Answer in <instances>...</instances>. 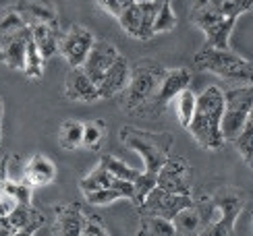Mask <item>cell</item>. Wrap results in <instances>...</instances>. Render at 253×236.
<instances>
[{
    "mask_svg": "<svg viewBox=\"0 0 253 236\" xmlns=\"http://www.w3.org/2000/svg\"><path fill=\"white\" fill-rule=\"evenodd\" d=\"M222 114H224V91L210 85L197 95L195 112L189 122L187 131L195 139V143L208 149V152H218L222 149L224 135H222Z\"/></svg>",
    "mask_w": 253,
    "mask_h": 236,
    "instance_id": "cell-1",
    "label": "cell"
},
{
    "mask_svg": "<svg viewBox=\"0 0 253 236\" xmlns=\"http://www.w3.org/2000/svg\"><path fill=\"white\" fill-rule=\"evenodd\" d=\"M121 143L126 149H133L135 154H139L143 159V176L156 182L158 170L162 168V164L168 159V156L172 154L174 137L170 133H152V131H141L135 126H123L119 133Z\"/></svg>",
    "mask_w": 253,
    "mask_h": 236,
    "instance_id": "cell-2",
    "label": "cell"
},
{
    "mask_svg": "<svg viewBox=\"0 0 253 236\" xmlns=\"http://www.w3.org/2000/svg\"><path fill=\"white\" fill-rule=\"evenodd\" d=\"M162 75H164V67L158 60H152V58L137 60L135 67H131L129 85L121 93L123 110L126 114H141V110H147V108L152 110Z\"/></svg>",
    "mask_w": 253,
    "mask_h": 236,
    "instance_id": "cell-3",
    "label": "cell"
},
{
    "mask_svg": "<svg viewBox=\"0 0 253 236\" xmlns=\"http://www.w3.org/2000/svg\"><path fill=\"white\" fill-rule=\"evenodd\" d=\"M195 67L228 83L253 85V64L230 48H214L206 44L195 54Z\"/></svg>",
    "mask_w": 253,
    "mask_h": 236,
    "instance_id": "cell-4",
    "label": "cell"
},
{
    "mask_svg": "<svg viewBox=\"0 0 253 236\" xmlns=\"http://www.w3.org/2000/svg\"><path fill=\"white\" fill-rule=\"evenodd\" d=\"M214 201V220L199 232L202 236H233L237 218L243 211V191L224 189L212 197Z\"/></svg>",
    "mask_w": 253,
    "mask_h": 236,
    "instance_id": "cell-5",
    "label": "cell"
},
{
    "mask_svg": "<svg viewBox=\"0 0 253 236\" xmlns=\"http://www.w3.org/2000/svg\"><path fill=\"white\" fill-rule=\"evenodd\" d=\"M253 108V85H237L224 91V114H222V135L224 141L233 143L243 131Z\"/></svg>",
    "mask_w": 253,
    "mask_h": 236,
    "instance_id": "cell-6",
    "label": "cell"
},
{
    "mask_svg": "<svg viewBox=\"0 0 253 236\" xmlns=\"http://www.w3.org/2000/svg\"><path fill=\"white\" fill-rule=\"evenodd\" d=\"M191 23L195 27H199L206 36V44L208 46H214V48H228V41H230V34L235 29L237 19L235 17H226V15H220L218 10L210 8L206 4H199L193 2L191 6Z\"/></svg>",
    "mask_w": 253,
    "mask_h": 236,
    "instance_id": "cell-7",
    "label": "cell"
},
{
    "mask_svg": "<svg viewBox=\"0 0 253 236\" xmlns=\"http://www.w3.org/2000/svg\"><path fill=\"white\" fill-rule=\"evenodd\" d=\"M158 10L156 0H141L135 2L123 10V15L119 17V23L126 36H131L133 39L147 41L154 38V17Z\"/></svg>",
    "mask_w": 253,
    "mask_h": 236,
    "instance_id": "cell-8",
    "label": "cell"
},
{
    "mask_svg": "<svg viewBox=\"0 0 253 236\" xmlns=\"http://www.w3.org/2000/svg\"><path fill=\"white\" fill-rule=\"evenodd\" d=\"M193 201L195 199L185 193H168L160 187H154L137 209H139V216H162L166 220H172L181 209L193 205Z\"/></svg>",
    "mask_w": 253,
    "mask_h": 236,
    "instance_id": "cell-9",
    "label": "cell"
},
{
    "mask_svg": "<svg viewBox=\"0 0 253 236\" xmlns=\"http://www.w3.org/2000/svg\"><path fill=\"white\" fill-rule=\"evenodd\" d=\"M156 187H160L168 193H185L191 195V166L183 156L170 154L168 159L158 170Z\"/></svg>",
    "mask_w": 253,
    "mask_h": 236,
    "instance_id": "cell-10",
    "label": "cell"
},
{
    "mask_svg": "<svg viewBox=\"0 0 253 236\" xmlns=\"http://www.w3.org/2000/svg\"><path fill=\"white\" fill-rule=\"evenodd\" d=\"M93 34L83 27V25H71L65 36H60L58 39V54L65 58L71 67H81L85 62L89 50L93 46Z\"/></svg>",
    "mask_w": 253,
    "mask_h": 236,
    "instance_id": "cell-11",
    "label": "cell"
},
{
    "mask_svg": "<svg viewBox=\"0 0 253 236\" xmlns=\"http://www.w3.org/2000/svg\"><path fill=\"white\" fill-rule=\"evenodd\" d=\"M191 79L193 75L185 67H176V69H164V75L160 79V87H158L156 100L152 104V112L154 116H160L162 110L170 104L181 91L191 87Z\"/></svg>",
    "mask_w": 253,
    "mask_h": 236,
    "instance_id": "cell-12",
    "label": "cell"
},
{
    "mask_svg": "<svg viewBox=\"0 0 253 236\" xmlns=\"http://www.w3.org/2000/svg\"><path fill=\"white\" fill-rule=\"evenodd\" d=\"M121 52L117 50V46H112L110 41H104V39H96L93 41V46L89 50V54L85 58V62L81 64L83 71L87 73V77L93 81V83H100L104 73H106L110 69V64L119 58Z\"/></svg>",
    "mask_w": 253,
    "mask_h": 236,
    "instance_id": "cell-13",
    "label": "cell"
},
{
    "mask_svg": "<svg viewBox=\"0 0 253 236\" xmlns=\"http://www.w3.org/2000/svg\"><path fill=\"white\" fill-rule=\"evenodd\" d=\"M129 77H131V64L123 54H119V58L110 64V69L104 73L102 81L98 83L100 100H110L121 95L126 85H129Z\"/></svg>",
    "mask_w": 253,
    "mask_h": 236,
    "instance_id": "cell-14",
    "label": "cell"
},
{
    "mask_svg": "<svg viewBox=\"0 0 253 236\" xmlns=\"http://www.w3.org/2000/svg\"><path fill=\"white\" fill-rule=\"evenodd\" d=\"M65 95L71 102H83V104H91V102L100 100L98 85L87 77V73L83 71V67H71V71L67 73Z\"/></svg>",
    "mask_w": 253,
    "mask_h": 236,
    "instance_id": "cell-15",
    "label": "cell"
},
{
    "mask_svg": "<svg viewBox=\"0 0 253 236\" xmlns=\"http://www.w3.org/2000/svg\"><path fill=\"white\" fill-rule=\"evenodd\" d=\"M29 38H31L29 27H25V29L6 36L4 39H0V62H2L4 67H8V69L23 71L25 48H27Z\"/></svg>",
    "mask_w": 253,
    "mask_h": 236,
    "instance_id": "cell-16",
    "label": "cell"
},
{
    "mask_svg": "<svg viewBox=\"0 0 253 236\" xmlns=\"http://www.w3.org/2000/svg\"><path fill=\"white\" fill-rule=\"evenodd\" d=\"M54 178H56V166L48 156L36 154L27 159L23 168V182H27L31 189L48 187L50 182H54Z\"/></svg>",
    "mask_w": 253,
    "mask_h": 236,
    "instance_id": "cell-17",
    "label": "cell"
},
{
    "mask_svg": "<svg viewBox=\"0 0 253 236\" xmlns=\"http://www.w3.org/2000/svg\"><path fill=\"white\" fill-rule=\"evenodd\" d=\"M85 213L77 203L54 205V232L60 236H81Z\"/></svg>",
    "mask_w": 253,
    "mask_h": 236,
    "instance_id": "cell-18",
    "label": "cell"
},
{
    "mask_svg": "<svg viewBox=\"0 0 253 236\" xmlns=\"http://www.w3.org/2000/svg\"><path fill=\"white\" fill-rule=\"evenodd\" d=\"M29 34L44 58H52L58 52V23H34L29 25Z\"/></svg>",
    "mask_w": 253,
    "mask_h": 236,
    "instance_id": "cell-19",
    "label": "cell"
},
{
    "mask_svg": "<svg viewBox=\"0 0 253 236\" xmlns=\"http://www.w3.org/2000/svg\"><path fill=\"white\" fill-rule=\"evenodd\" d=\"M6 216H8L10 224L15 226L17 234H36L42 228V224H44V213L38 211L31 203L29 205L13 207Z\"/></svg>",
    "mask_w": 253,
    "mask_h": 236,
    "instance_id": "cell-20",
    "label": "cell"
},
{
    "mask_svg": "<svg viewBox=\"0 0 253 236\" xmlns=\"http://www.w3.org/2000/svg\"><path fill=\"white\" fill-rule=\"evenodd\" d=\"M17 10L23 19L27 21V25L34 23H58L56 19V6L48 2V0H21L17 4Z\"/></svg>",
    "mask_w": 253,
    "mask_h": 236,
    "instance_id": "cell-21",
    "label": "cell"
},
{
    "mask_svg": "<svg viewBox=\"0 0 253 236\" xmlns=\"http://www.w3.org/2000/svg\"><path fill=\"white\" fill-rule=\"evenodd\" d=\"M31 191L34 189L23 180H10V178L0 180V197H2L6 211H10L17 205H29L31 203Z\"/></svg>",
    "mask_w": 253,
    "mask_h": 236,
    "instance_id": "cell-22",
    "label": "cell"
},
{
    "mask_svg": "<svg viewBox=\"0 0 253 236\" xmlns=\"http://www.w3.org/2000/svg\"><path fill=\"white\" fill-rule=\"evenodd\" d=\"M172 226H174V234H181V236H191V234H199L204 228V220H202V213H199L195 201L193 205H189L185 209H181L172 218Z\"/></svg>",
    "mask_w": 253,
    "mask_h": 236,
    "instance_id": "cell-23",
    "label": "cell"
},
{
    "mask_svg": "<svg viewBox=\"0 0 253 236\" xmlns=\"http://www.w3.org/2000/svg\"><path fill=\"white\" fill-rule=\"evenodd\" d=\"M106 137H108V124L102 118L83 122V141H81L83 147L91 149V152H98L104 145V141H106Z\"/></svg>",
    "mask_w": 253,
    "mask_h": 236,
    "instance_id": "cell-24",
    "label": "cell"
},
{
    "mask_svg": "<svg viewBox=\"0 0 253 236\" xmlns=\"http://www.w3.org/2000/svg\"><path fill=\"white\" fill-rule=\"evenodd\" d=\"M139 236H174L172 220H166L162 216H141L139 222Z\"/></svg>",
    "mask_w": 253,
    "mask_h": 236,
    "instance_id": "cell-25",
    "label": "cell"
},
{
    "mask_svg": "<svg viewBox=\"0 0 253 236\" xmlns=\"http://www.w3.org/2000/svg\"><path fill=\"white\" fill-rule=\"evenodd\" d=\"M44 56H42V52L38 50V46L31 41H27V48H25V64H23V73L25 77L31 79V81H40L44 77Z\"/></svg>",
    "mask_w": 253,
    "mask_h": 236,
    "instance_id": "cell-26",
    "label": "cell"
},
{
    "mask_svg": "<svg viewBox=\"0 0 253 236\" xmlns=\"http://www.w3.org/2000/svg\"><path fill=\"white\" fill-rule=\"evenodd\" d=\"M83 141V122L79 120H65L58 128V143L65 149H77Z\"/></svg>",
    "mask_w": 253,
    "mask_h": 236,
    "instance_id": "cell-27",
    "label": "cell"
},
{
    "mask_svg": "<svg viewBox=\"0 0 253 236\" xmlns=\"http://www.w3.org/2000/svg\"><path fill=\"white\" fill-rule=\"evenodd\" d=\"M176 27V15L172 8V0H160L158 2V10L154 17V36L158 34H166V31H172Z\"/></svg>",
    "mask_w": 253,
    "mask_h": 236,
    "instance_id": "cell-28",
    "label": "cell"
},
{
    "mask_svg": "<svg viewBox=\"0 0 253 236\" xmlns=\"http://www.w3.org/2000/svg\"><path fill=\"white\" fill-rule=\"evenodd\" d=\"M112 180H114V176L102 164H98V168L93 170V172L85 174L79 180V189H81V193H91V191H98V189H108V187H112Z\"/></svg>",
    "mask_w": 253,
    "mask_h": 236,
    "instance_id": "cell-29",
    "label": "cell"
},
{
    "mask_svg": "<svg viewBox=\"0 0 253 236\" xmlns=\"http://www.w3.org/2000/svg\"><path fill=\"white\" fill-rule=\"evenodd\" d=\"M25 27H29V25H27V21L23 19V15L17 10V6L0 10V39H4L6 36L25 29Z\"/></svg>",
    "mask_w": 253,
    "mask_h": 236,
    "instance_id": "cell-30",
    "label": "cell"
},
{
    "mask_svg": "<svg viewBox=\"0 0 253 236\" xmlns=\"http://www.w3.org/2000/svg\"><path fill=\"white\" fill-rule=\"evenodd\" d=\"M195 104H197V95L191 89H185L176 95V118L183 128H187L189 122H191L193 112H195Z\"/></svg>",
    "mask_w": 253,
    "mask_h": 236,
    "instance_id": "cell-31",
    "label": "cell"
},
{
    "mask_svg": "<svg viewBox=\"0 0 253 236\" xmlns=\"http://www.w3.org/2000/svg\"><path fill=\"white\" fill-rule=\"evenodd\" d=\"M100 164L106 168L114 178H125V180H133V182H135V178L141 174V170L126 166L123 159L114 157V156H102V157H100Z\"/></svg>",
    "mask_w": 253,
    "mask_h": 236,
    "instance_id": "cell-32",
    "label": "cell"
},
{
    "mask_svg": "<svg viewBox=\"0 0 253 236\" xmlns=\"http://www.w3.org/2000/svg\"><path fill=\"white\" fill-rule=\"evenodd\" d=\"M85 195V201L89 205H96V207H104V205H110V203L123 199L121 193L114 189V187H108V189H98V191H91V193H83Z\"/></svg>",
    "mask_w": 253,
    "mask_h": 236,
    "instance_id": "cell-33",
    "label": "cell"
},
{
    "mask_svg": "<svg viewBox=\"0 0 253 236\" xmlns=\"http://www.w3.org/2000/svg\"><path fill=\"white\" fill-rule=\"evenodd\" d=\"M104 13H108V15H112L114 19H119L121 15H123V10L125 8H129L135 0H93Z\"/></svg>",
    "mask_w": 253,
    "mask_h": 236,
    "instance_id": "cell-34",
    "label": "cell"
},
{
    "mask_svg": "<svg viewBox=\"0 0 253 236\" xmlns=\"http://www.w3.org/2000/svg\"><path fill=\"white\" fill-rule=\"evenodd\" d=\"M108 230L104 228V224L98 216H87L85 213V222H83L81 236H106Z\"/></svg>",
    "mask_w": 253,
    "mask_h": 236,
    "instance_id": "cell-35",
    "label": "cell"
},
{
    "mask_svg": "<svg viewBox=\"0 0 253 236\" xmlns=\"http://www.w3.org/2000/svg\"><path fill=\"white\" fill-rule=\"evenodd\" d=\"M15 234H17V230L13 224H10L8 216H0V236H15Z\"/></svg>",
    "mask_w": 253,
    "mask_h": 236,
    "instance_id": "cell-36",
    "label": "cell"
},
{
    "mask_svg": "<svg viewBox=\"0 0 253 236\" xmlns=\"http://www.w3.org/2000/svg\"><path fill=\"white\" fill-rule=\"evenodd\" d=\"M2 118H4V102L0 100V124H2Z\"/></svg>",
    "mask_w": 253,
    "mask_h": 236,
    "instance_id": "cell-37",
    "label": "cell"
},
{
    "mask_svg": "<svg viewBox=\"0 0 253 236\" xmlns=\"http://www.w3.org/2000/svg\"><path fill=\"white\" fill-rule=\"evenodd\" d=\"M6 207H4V203H2V197H0V216H6Z\"/></svg>",
    "mask_w": 253,
    "mask_h": 236,
    "instance_id": "cell-38",
    "label": "cell"
},
{
    "mask_svg": "<svg viewBox=\"0 0 253 236\" xmlns=\"http://www.w3.org/2000/svg\"><path fill=\"white\" fill-rule=\"evenodd\" d=\"M245 164H247V166H249V168H251V170H253V156H251V157H249V159H247V162H245Z\"/></svg>",
    "mask_w": 253,
    "mask_h": 236,
    "instance_id": "cell-39",
    "label": "cell"
},
{
    "mask_svg": "<svg viewBox=\"0 0 253 236\" xmlns=\"http://www.w3.org/2000/svg\"><path fill=\"white\" fill-rule=\"evenodd\" d=\"M0 141H2V131H0Z\"/></svg>",
    "mask_w": 253,
    "mask_h": 236,
    "instance_id": "cell-40",
    "label": "cell"
},
{
    "mask_svg": "<svg viewBox=\"0 0 253 236\" xmlns=\"http://www.w3.org/2000/svg\"><path fill=\"white\" fill-rule=\"evenodd\" d=\"M137 2H141V0H137ZM156 2H160V0H156Z\"/></svg>",
    "mask_w": 253,
    "mask_h": 236,
    "instance_id": "cell-41",
    "label": "cell"
},
{
    "mask_svg": "<svg viewBox=\"0 0 253 236\" xmlns=\"http://www.w3.org/2000/svg\"><path fill=\"white\" fill-rule=\"evenodd\" d=\"M251 216H253V213H251ZM251 222H253V218H251Z\"/></svg>",
    "mask_w": 253,
    "mask_h": 236,
    "instance_id": "cell-42",
    "label": "cell"
}]
</instances>
